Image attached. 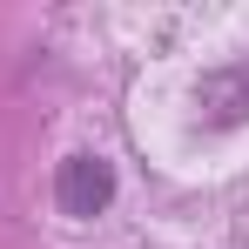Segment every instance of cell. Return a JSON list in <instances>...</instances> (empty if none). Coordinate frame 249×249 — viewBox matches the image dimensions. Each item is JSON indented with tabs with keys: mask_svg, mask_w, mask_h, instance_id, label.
<instances>
[{
	"mask_svg": "<svg viewBox=\"0 0 249 249\" xmlns=\"http://www.w3.org/2000/svg\"><path fill=\"white\" fill-rule=\"evenodd\" d=\"M54 196L68 215H101V209L115 202V168L101 162V155H68L61 175H54Z\"/></svg>",
	"mask_w": 249,
	"mask_h": 249,
	"instance_id": "cell-1",
	"label": "cell"
},
{
	"mask_svg": "<svg viewBox=\"0 0 249 249\" xmlns=\"http://www.w3.org/2000/svg\"><path fill=\"white\" fill-rule=\"evenodd\" d=\"M196 101H202V115L215 128L249 122V74H209V81L196 88Z\"/></svg>",
	"mask_w": 249,
	"mask_h": 249,
	"instance_id": "cell-2",
	"label": "cell"
}]
</instances>
